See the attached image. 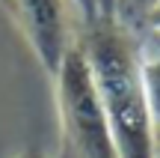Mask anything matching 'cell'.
<instances>
[{
  "mask_svg": "<svg viewBox=\"0 0 160 158\" xmlns=\"http://www.w3.org/2000/svg\"><path fill=\"white\" fill-rule=\"evenodd\" d=\"M119 158H151V123L139 81L137 36L116 21H95L80 42Z\"/></svg>",
  "mask_w": 160,
  "mask_h": 158,
  "instance_id": "obj_1",
  "label": "cell"
},
{
  "mask_svg": "<svg viewBox=\"0 0 160 158\" xmlns=\"http://www.w3.org/2000/svg\"><path fill=\"white\" fill-rule=\"evenodd\" d=\"M53 84L62 125V158H119L80 45L68 48L53 75Z\"/></svg>",
  "mask_w": 160,
  "mask_h": 158,
  "instance_id": "obj_2",
  "label": "cell"
},
{
  "mask_svg": "<svg viewBox=\"0 0 160 158\" xmlns=\"http://www.w3.org/2000/svg\"><path fill=\"white\" fill-rule=\"evenodd\" d=\"M9 6L15 9L24 39L33 48L39 66L53 78L71 48L65 0H9Z\"/></svg>",
  "mask_w": 160,
  "mask_h": 158,
  "instance_id": "obj_3",
  "label": "cell"
},
{
  "mask_svg": "<svg viewBox=\"0 0 160 158\" xmlns=\"http://www.w3.org/2000/svg\"><path fill=\"white\" fill-rule=\"evenodd\" d=\"M139 45V81H142V95L148 105L151 123L160 125V36L142 33L137 36Z\"/></svg>",
  "mask_w": 160,
  "mask_h": 158,
  "instance_id": "obj_4",
  "label": "cell"
},
{
  "mask_svg": "<svg viewBox=\"0 0 160 158\" xmlns=\"http://www.w3.org/2000/svg\"><path fill=\"white\" fill-rule=\"evenodd\" d=\"M154 3L157 0H116V18L113 21L119 24V27H125L128 33L142 36L145 18H148V12L154 9Z\"/></svg>",
  "mask_w": 160,
  "mask_h": 158,
  "instance_id": "obj_5",
  "label": "cell"
},
{
  "mask_svg": "<svg viewBox=\"0 0 160 158\" xmlns=\"http://www.w3.org/2000/svg\"><path fill=\"white\" fill-rule=\"evenodd\" d=\"M71 6L80 12V18L86 21V27L95 21H101V12H98V0H71Z\"/></svg>",
  "mask_w": 160,
  "mask_h": 158,
  "instance_id": "obj_6",
  "label": "cell"
},
{
  "mask_svg": "<svg viewBox=\"0 0 160 158\" xmlns=\"http://www.w3.org/2000/svg\"><path fill=\"white\" fill-rule=\"evenodd\" d=\"M142 33H154V36H160V0L154 3V9L148 12V18H145V30Z\"/></svg>",
  "mask_w": 160,
  "mask_h": 158,
  "instance_id": "obj_7",
  "label": "cell"
},
{
  "mask_svg": "<svg viewBox=\"0 0 160 158\" xmlns=\"http://www.w3.org/2000/svg\"><path fill=\"white\" fill-rule=\"evenodd\" d=\"M98 12H101V21H113L116 18V0H98Z\"/></svg>",
  "mask_w": 160,
  "mask_h": 158,
  "instance_id": "obj_8",
  "label": "cell"
},
{
  "mask_svg": "<svg viewBox=\"0 0 160 158\" xmlns=\"http://www.w3.org/2000/svg\"><path fill=\"white\" fill-rule=\"evenodd\" d=\"M151 158H160V125H154V134H151Z\"/></svg>",
  "mask_w": 160,
  "mask_h": 158,
  "instance_id": "obj_9",
  "label": "cell"
},
{
  "mask_svg": "<svg viewBox=\"0 0 160 158\" xmlns=\"http://www.w3.org/2000/svg\"><path fill=\"white\" fill-rule=\"evenodd\" d=\"M15 158H51V155H45L42 149H24V152H18Z\"/></svg>",
  "mask_w": 160,
  "mask_h": 158,
  "instance_id": "obj_10",
  "label": "cell"
},
{
  "mask_svg": "<svg viewBox=\"0 0 160 158\" xmlns=\"http://www.w3.org/2000/svg\"><path fill=\"white\" fill-rule=\"evenodd\" d=\"M0 6H9V0H0Z\"/></svg>",
  "mask_w": 160,
  "mask_h": 158,
  "instance_id": "obj_11",
  "label": "cell"
}]
</instances>
